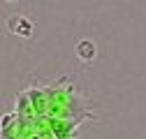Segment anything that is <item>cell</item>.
Instances as JSON below:
<instances>
[{
  "mask_svg": "<svg viewBox=\"0 0 146 139\" xmlns=\"http://www.w3.org/2000/svg\"><path fill=\"white\" fill-rule=\"evenodd\" d=\"M7 30L12 32V35H16V37H30V35L35 32V23H33V19H28V16H23V14H14V16H9L7 19Z\"/></svg>",
  "mask_w": 146,
  "mask_h": 139,
  "instance_id": "6da1fadb",
  "label": "cell"
},
{
  "mask_svg": "<svg viewBox=\"0 0 146 139\" xmlns=\"http://www.w3.org/2000/svg\"><path fill=\"white\" fill-rule=\"evenodd\" d=\"M74 54H77V58H79L81 63H90V60L98 56V46H95L93 40H79Z\"/></svg>",
  "mask_w": 146,
  "mask_h": 139,
  "instance_id": "7a4b0ae2",
  "label": "cell"
},
{
  "mask_svg": "<svg viewBox=\"0 0 146 139\" xmlns=\"http://www.w3.org/2000/svg\"><path fill=\"white\" fill-rule=\"evenodd\" d=\"M7 3H16V0H7Z\"/></svg>",
  "mask_w": 146,
  "mask_h": 139,
  "instance_id": "3957f363",
  "label": "cell"
}]
</instances>
